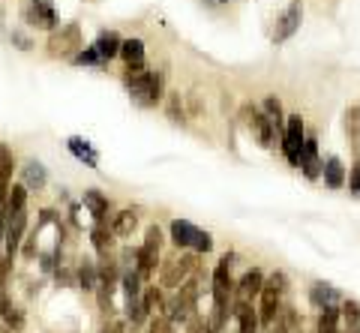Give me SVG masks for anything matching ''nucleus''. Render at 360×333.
<instances>
[{
  "label": "nucleus",
  "instance_id": "nucleus-25",
  "mask_svg": "<svg viewBox=\"0 0 360 333\" xmlns=\"http://www.w3.org/2000/svg\"><path fill=\"white\" fill-rule=\"evenodd\" d=\"M120 285H123V297H127V303H132V301H139V297H141V276H139V270H127V273H123Z\"/></svg>",
  "mask_w": 360,
  "mask_h": 333
},
{
  "label": "nucleus",
  "instance_id": "nucleus-38",
  "mask_svg": "<svg viewBox=\"0 0 360 333\" xmlns=\"http://www.w3.org/2000/svg\"><path fill=\"white\" fill-rule=\"evenodd\" d=\"M348 190H352L354 195H360V162L352 169V177H348Z\"/></svg>",
  "mask_w": 360,
  "mask_h": 333
},
{
  "label": "nucleus",
  "instance_id": "nucleus-18",
  "mask_svg": "<svg viewBox=\"0 0 360 333\" xmlns=\"http://www.w3.org/2000/svg\"><path fill=\"white\" fill-rule=\"evenodd\" d=\"M115 228L108 226V222H96L94 228H90V240H94V249L103 255V252H111V247H115Z\"/></svg>",
  "mask_w": 360,
  "mask_h": 333
},
{
  "label": "nucleus",
  "instance_id": "nucleus-7",
  "mask_svg": "<svg viewBox=\"0 0 360 333\" xmlns=\"http://www.w3.org/2000/svg\"><path fill=\"white\" fill-rule=\"evenodd\" d=\"M300 21H303V4L300 0H291L288 4V9L283 15L276 18V27H274V46H283V42H288L295 33L300 30Z\"/></svg>",
  "mask_w": 360,
  "mask_h": 333
},
{
  "label": "nucleus",
  "instance_id": "nucleus-43",
  "mask_svg": "<svg viewBox=\"0 0 360 333\" xmlns=\"http://www.w3.org/2000/svg\"><path fill=\"white\" fill-rule=\"evenodd\" d=\"M219 4H225V0H219Z\"/></svg>",
  "mask_w": 360,
  "mask_h": 333
},
{
  "label": "nucleus",
  "instance_id": "nucleus-44",
  "mask_svg": "<svg viewBox=\"0 0 360 333\" xmlns=\"http://www.w3.org/2000/svg\"><path fill=\"white\" fill-rule=\"evenodd\" d=\"M295 333H300V330H295Z\"/></svg>",
  "mask_w": 360,
  "mask_h": 333
},
{
  "label": "nucleus",
  "instance_id": "nucleus-32",
  "mask_svg": "<svg viewBox=\"0 0 360 333\" xmlns=\"http://www.w3.org/2000/svg\"><path fill=\"white\" fill-rule=\"evenodd\" d=\"M0 315L6 318V325L13 327V330H21V327H25V315H21V309H15L9 301H4V313H0Z\"/></svg>",
  "mask_w": 360,
  "mask_h": 333
},
{
  "label": "nucleus",
  "instance_id": "nucleus-41",
  "mask_svg": "<svg viewBox=\"0 0 360 333\" xmlns=\"http://www.w3.org/2000/svg\"><path fill=\"white\" fill-rule=\"evenodd\" d=\"M103 333H123V325L120 321H108V325L103 327Z\"/></svg>",
  "mask_w": 360,
  "mask_h": 333
},
{
  "label": "nucleus",
  "instance_id": "nucleus-27",
  "mask_svg": "<svg viewBox=\"0 0 360 333\" xmlns=\"http://www.w3.org/2000/svg\"><path fill=\"white\" fill-rule=\"evenodd\" d=\"M27 204V186L25 183H15V186H9V195H6V214H13V210H25Z\"/></svg>",
  "mask_w": 360,
  "mask_h": 333
},
{
  "label": "nucleus",
  "instance_id": "nucleus-2",
  "mask_svg": "<svg viewBox=\"0 0 360 333\" xmlns=\"http://www.w3.org/2000/svg\"><path fill=\"white\" fill-rule=\"evenodd\" d=\"M49 54L51 58H72V54H78L84 48L82 42V27L75 25V21H70V25H58L54 30H49Z\"/></svg>",
  "mask_w": 360,
  "mask_h": 333
},
{
  "label": "nucleus",
  "instance_id": "nucleus-11",
  "mask_svg": "<svg viewBox=\"0 0 360 333\" xmlns=\"http://www.w3.org/2000/svg\"><path fill=\"white\" fill-rule=\"evenodd\" d=\"M264 285V273L262 270H246L238 282H234V292H238V301H252L255 294H262Z\"/></svg>",
  "mask_w": 360,
  "mask_h": 333
},
{
  "label": "nucleus",
  "instance_id": "nucleus-26",
  "mask_svg": "<svg viewBox=\"0 0 360 333\" xmlns=\"http://www.w3.org/2000/svg\"><path fill=\"white\" fill-rule=\"evenodd\" d=\"M340 315H342V330L345 333L357 330V325H360V303L357 301H342Z\"/></svg>",
  "mask_w": 360,
  "mask_h": 333
},
{
  "label": "nucleus",
  "instance_id": "nucleus-29",
  "mask_svg": "<svg viewBox=\"0 0 360 333\" xmlns=\"http://www.w3.org/2000/svg\"><path fill=\"white\" fill-rule=\"evenodd\" d=\"M165 111L172 117V124H186V115H184V103H180V93H168L165 96Z\"/></svg>",
  "mask_w": 360,
  "mask_h": 333
},
{
  "label": "nucleus",
  "instance_id": "nucleus-6",
  "mask_svg": "<svg viewBox=\"0 0 360 333\" xmlns=\"http://www.w3.org/2000/svg\"><path fill=\"white\" fill-rule=\"evenodd\" d=\"M240 115H243V124L250 126V129H252V136L258 138V144H262V148H274V141H276L279 132H276L274 124H270V117L264 115V111H262V108H255V105H246Z\"/></svg>",
  "mask_w": 360,
  "mask_h": 333
},
{
  "label": "nucleus",
  "instance_id": "nucleus-10",
  "mask_svg": "<svg viewBox=\"0 0 360 333\" xmlns=\"http://www.w3.org/2000/svg\"><path fill=\"white\" fill-rule=\"evenodd\" d=\"M297 169L303 171V177H309V181H319L321 177V157H319V141H315V136H307V141H303Z\"/></svg>",
  "mask_w": 360,
  "mask_h": 333
},
{
  "label": "nucleus",
  "instance_id": "nucleus-8",
  "mask_svg": "<svg viewBox=\"0 0 360 333\" xmlns=\"http://www.w3.org/2000/svg\"><path fill=\"white\" fill-rule=\"evenodd\" d=\"M307 141V132H303V117L300 115H288L285 117V129H283V153L291 165H297L300 148Z\"/></svg>",
  "mask_w": 360,
  "mask_h": 333
},
{
  "label": "nucleus",
  "instance_id": "nucleus-15",
  "mask_svg": "<svg viewBox=\"0 0 360 333\" xmlns=\"http://www.w3.org/2000/svg\"><path fill=\"white\" fill-rule=\"evenodd\" d=\"M21 181H25L27 190H42L45 181H49V171H45V165L39 159H27L25 169H21Z\"/></svg>",
  "mask_w": 360,
  "mask_h": 333
},
{
  "label": "nucleus",
  "instance_id": "nucleus-40",
  "mask_svg": "<svg viewBox=\"0 0 360 333\" xmlns=\"http://www.w3.org/2000/svg\"><path fill=\"white\" fill-rule=\"evenodd\" d=\"M9 159H13V150H9L6 144H0V169H4V165H6Z\"/></svg>",
  "mask_w": 360,
  "mask_h": 333
},
{
  "label": "nucleus",
  "instance_id": "nucleus-23",
  "mask_svg": "<svg viewBox=\"0 0 360 333\" xmlns=\"http://www.w3.org/2000/svg\"><path fill=\"white\" fill-rule=\"evenodd\" d=\"M340 325H342L340 306H324L321 315H319V327H315V333H336Z\"/></svg>",
  "mask_w": 360,
  "mask_h": 333
},
{
  "label": "nucleus",
  "instance_id": "nucleus-17",
  "mask_svg": "<svg viewBox=\"0 0 360 333\" xmlns=\"http://www.w3.org/2000/svg\"><path fill=\"white\" fill-rule=\"evenodd\" d=\"M234 318H238V333H255L258 330V315L250 306V301H238L234 303Z\"/></svg>",
  "mask_w": 360,
  "mask_h": 333
},
{
  "label": "nucleus",
  "instance_id": "nucleus-9",
  "mask_svg": "<svg viewBox=\"0 0 360 333\" xmlns=\"http://www.w3.org/2000/svg\"><path fill=\"white\" fill-rule=\"evenodd\" d=\"M25 228H27V210H13L6 219V259H15V252L21 249V237H25Z\"/></svg>",
  "mask_w": 360,
  "mask_h": 333
},
{
  "label": "nucleus",
  "instance_id": "nucleus-35",
  "mask_svg": "<svg viewBox=\"0 0 360 333\" xmlns=\"http://www.w3.org/2000/svg\"><path fill=\"white\" fill-rule=\"evenodd\" d=\"M345 126H348V136L357 138L360 136V108H352L345 115Z\"/></svg>",
  "mask_w": 360,
  "mask_h": 333
},
{
  "label": "nucleus",
  "instance_id": "nucleus-21",
  "mask_svg": "<svg viewBox=\"0 0 360 333\" xmlns=\"http://www.w3.org/2000/svg\"><path fill=\"white\" fill-rule=\"evenodd\" d=\"M120 58L127 66H144V42L141 39H123L120 42Z\"/></svg>",
  "mask_w": 360,
  "mask_h": 333
},
{
  "label": "nucleus",
  "instance_id": "nucleus-1",
  "mask_svg": "<svg viewBox=\"0 0 360 333\" xmlns=\"http://www.w3.org/2000/svg\"><path fill=\"white\" fill-rule=\"evenodd\" d=\"M123 84L132 96V103H139L141 108H153L162 99V75L148 70V66H127L123 70Z\"/></svg>",
  "mask_w": 360,
  "mask_h": 333
},
{
  "label": "nucleus",
  "instance_id": "nucleus-4",
  "mask_svg": "<svg viewBox=\"0 0 360 333\" xmlns=\"http://www.w3.org/2000/svg\"><path fill=\"white\" fill-rule=\"evenodd\" d=\"M288 288V280L285 273H274L270 280L262 285V315H258V321L262 325H274L276 315H279V301H283Z\"/></svg>",
  "mask_w": 360,
  "mask_h": 333
},
{
  "label": "nucleus",
  "instance_id": "nucleus-16",
  "mask_svg": "<svg viewBox=\"0 0 360 333\" xmlns=\"http://www.w3.org/2000/svg\"><path fill=\"white\" fill-rule=\"evenodd\" d=\"M156 264H160V249L141 243V247L135 249V270H139V276H150L156 270Z\"/></svg>",
  "mask_w": 360,
  "mask_h": 333
},
{
  "label": "nucleus",
  "instance_id": "nucleus-22",
  "mask_svg": "<svg viewBox=\"0 0 360 333\" xmlns=\"http://www.w3.org/2000/svg\"><path fill=\"white\" fill-rule=\"evenodd\" d=\"M135 226H139V214H135V210H120V214L111 219V228H115L117 237H129Z\"/></svg>",
  "mask_w": 360,
  "mask_h": 333
},
{
  "label": "nucleus",
  "instance_id": "nucleus-24",
  "mask_svg": "<svg viewBox=\"0 0 360 333\" xmlns=\"http://www.w3.org/2000/svg\"><path fill=\"white\" fill-rule=\"evenodd\" d=\"M262 111L270 117V124L276 126V132L283 136V129H285V115H283V103H279L276 96H267L264 103H262Z\"/></svg>",
  "mask_w": 360,
  "mask_h": 333
},
{
  "label": "nucleus",
  "instance_id": "nucleus-5",
  "mask_svg": "<svg viewBox=\"0 0 360 333\" xmlns=\"http://www.w3.org/2000/svg\"><path fill=\"white\" fill-rule=\"evenodd\" d=\"M21 21L37 30H54L58 27L54 0H25V4H21Z\"/></svg>",
  "mask_w": 360,
  "mask_h": 333
},
{
  "label": "nucleus",
  "instance_id": "nucleus-34",
  "mask_svg": "<svg viewBox=\"0 0 360 333\" xmlns=\"http://www.w3.org/2000/svg\"><path fill=\"white\" fill-rule=\"evenodd\" d=\"M150 333H174V321L168 315H156L150 321Z\"/></svg>",
  "mask_w": 360,
  "mask_h": 333
},
{
  "label": "nucleus",
  "instance_id": "nucleus-19",
  "mask_svg": "<svg viewBox=\"0 0 360 333\" xmlns=\"http://www.w3.org/2000/svg\"><path fill=\"white\" fill-rule=\"evenodd\" d=\"M66 148H70L72 157H75V159H82V162L87 165V169H96V165H99V157H96V150L90 148V141L72 136L70 141H66Z\"/></svg>",
  "mask_w": 360,
  "mask_h": 333
},
{
  "label": "nucleus",
  "instance_id": "nucleus-36",
  "mask_svg": "<svg viewBox=\"0 0 360 333\" xmlns=\"http://www.w3.org/2000/svg\"><path fill=\"white\" fill-rule=\"evenodd\" d=\"M9 39H13V46H18L21 51H30L33 48L30 37H27V33H21V30H13V33H9Z\"/></svg>",
  "mask_w": 360,
  "mask_h": 333
},
{
  "label": "nucleus",
  "instance_id": "nucleus-3",
  "mask_svg": "<svg viewBox=\"0 0 360 333\" xmlns=\"http://www.w3.org/2000/svg\"><path fill=\"white\" fill-rule=\"evenodd\" d=\"M172 240L180 249H195V252H210L213 249V237L207 231H201L198 226L186 219H174L172 222Z\"/></svg>",
  "mask_w": 360,
  "mask_h": 333
},
{
  "label": "nucleus",
  "instance_id": "nucleus-14",
  "mask_svg": "<svg viewBox=\"0 0 360 333\" xmlns=\"http://www.w3.org/2000/svg\"><path fill=\"white\" fill-rule=\"evenodd\" d=\"M309 303L319 306V309L336 306V303H340V288H333L330 282H312V288H309Z\"/></svg>",
  "mask_w": 360,
  "mask_h": 333
},
{
  "label": "nucleus",
  "instance_id": "nucleus-31",
  "mask_svg": "<svg viewBox=\"0 0 360 333\" xmlns=\"http://www.w3.org/2000/svg\"><path fill=\"white\" fill-rule=\"evenodd\" d=\"M72 63L75 66H103V58L96 54L94 46H87V48H82L78 54H72Z\"/></svg>",
  "mask_w": 360,
  "mask_h": 333
},
{
  "label": "nucleus",
  "instance_id": "nucleus-12",
  "mask_svg": "<svg viewBox=\"0 0 360 333\" xmlns=\"http://www.w3.org/2000/svg\"><path fill=\"white\" fill-rule=\"evenodd\" d=\"M120 37L115 30H103L96 37V42H94V48H96V54L103 58V63H108V60H115V58H120Z\"/></svg>",
  "mask_w": 360,
  "mask_h": 333
},
{
  "label": "nucleus",
  "instance_id": "nucleus-20",
  "mask_svg": "<svg viewBox=\"0 0 360 333\" xmlns=\"http://www.w3.org/2000/svg\"><path fill=\"white\" fill-rule=\"evenodd\" d=\"M84 207H87V214L94 216V222H105V216H108V198L103 195V192H96V190H87L84 192Z\"/></svg>",
  "mask_w": 360,
  "mask_h": 333
},
{
  "label": "nucleus",
  "instance_id": "nucleus-39",
  "mask_svg": "<svg viewBox=\"0 0 360 333\" xmlns=\"http://www.w3.org/2000/svg\"><path fill=\"white\" fill-rule=\"evenodd\" d=\"M6 219H9L6 207H0V243H4V237H6Z\"/></svg>",
  "mask_w": 360,
  "mask_h": 333
},
{
  "label": "nucleus",
  "instance_id": "nucleus-28",
  "mask_svg": "<svg viewBox=\"0 0 360 333\" xmlns=\"http://www.w3.org/2000/svg\"><path fill=\"white\" fill-rule=\"evenodd\" d=\"M78 282H82L84 292H96V282H99V273H96V264L84 261L82 268H78Z\"/></svg>",
  "mask_w": 360,
  "mask_h": 333
},
{
  "label": "nucleus",
  "instance_id": "nucleus-33",
  "mask_svg": "<svg viewBox=\"0 0 360 333\" xmlns=\"http://www.w3.org/2000/svg\"><path fill=\"white\" fill-rule=\"evenodd\" d=\"M184 327H186V333H205V327H207L205 313H198V309H195V313L184 321Z\"/></svg>",
  "mask_w": 360,
  "mask_h": 333
},
{
  "label": "nucleus",
  "instance_id": "nucleus-30",
  "mask_svg": "<svg viewBox=\"0 0 360 333\" xmlns=\"http://www.w3.org/2000/svg\"><path fill=\"white\" fill-rule=\"evenodd\" d=\"M141 306H144V313H153V309H162V294H160V288L150 285V288H144L141 292Z\"/></svg>",
  "mask_w": 360,
  "mask_h": 333
},
{
  "label": "nucleus",
  "instance_id": "nucleus-42",
  "mask_svg": "<svg viewBox=\"0 0 360 333\" xmlns=\"http://www.w3.org/2000/svg\"><path fill=\"white\" fill-rule=\"evenodd\" d=\"M0 313H4V301H0Z\"/></svg>",
  "mask_w": 360,
  "mask_h": 333
},
{
  "label": "nucleus",
  "instance_id": "nucleus-37",
  "mask_svg": "<svg viewBox=\"0 0 360 333\" xmlns=\"http://www.w3.org/2000/svg\"><path fill=\"white\" fill-rule=\"evenodd\" d=\"M144 243H148V247H153V249L162 247V231H160V226H150V228H148V235H144Z\"/></svg>",
  "mask_w": 360,
  "mask_h": 333
},
{
  "label": "nucleus",
  "instance_id": "nucleus-13",
  "mask_svg": "<svg viewBox=\"0 0 360 333\" xmlns=\"http://www.w3.org/2000/svg\"><path fill=\"white\" fill-rule=\"evenodd\" d=\"M321 177H324V186L330 190H342L345 186V165L340 157H328L321 162Z\"/></svg>",
  "mask_w": 360,
  "mask_h": 333
}]
</instances>
